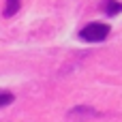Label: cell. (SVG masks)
Wrapping results in <instances>:
<instances>
[{
	"instance_id": "6da1fadb",
	"label": "cell",
	"mask_w": 122,
	"mask_h": 122,
	"mask_svg": "<svg viewBox=\"0 0 122 122\" xmlns=\"http://www.w3.org/2000/svg\"><path fill=\"white\" fill-rule=\"evenodd\" d=\"M112 28L109 24H103V21H92V24H86L81 30H79V39L86 41V43H101L109 36Z\"/></svg>"
},
{
	"instance_id": "7a4b0ae2",
	"label": "cell",
	"mask_w": 122,
	"mask_h": 122,
	"mask_svg": "<svg viewBox=\"0 0 122 122\" xmlns=\"http://www.w3.org/2000/svg\"><path fill=\"white\" fill-rule=\"evenodd\" d=\"M101 11H103L105 15L114 17V15L122 13V2H118V0H103V2H101Z\"/></svg>"
},
{
	"instance_id": "3957f363",
	"label": "cell",
	"mask_w": 122,
	"mask_h": 122,
	"mask_svg": "<svg viewBox=\"0 0 122 122\" xmlns=\"http://www.w3.org/2000/svg\"><path fill=\"white\" fill-rule=\"evenodd\" d=\"M19 6H21V0H6L2 15H4V17H13V15L19 11Z\"/></svg>"
},
{
	"instance_id": "277c9868",
	"label": "cell",
	"mask_w": 122,
	"mask_h": 122,
	"mask_svg": "<svg viewBox=\"0 0 122 122\" xmlns=\"http://www.w3.org/2000/svg\"><path fill=\"white\" fill-rule=\"evenodd\" d=\"M13 101H15L13 92H9V90H0V109L6 107V105H11Z\"/></svg>"
}]
</instances>
